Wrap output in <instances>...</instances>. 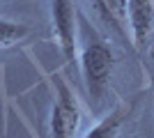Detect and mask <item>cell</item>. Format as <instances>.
I'll return each mask as SVG.
<instances>
[{
	"instance_id": "cell-7",
	"label": "cell",
	"mask_w": 154,
	"mask_h": 138,
	"mask_svg": "<svg viewBox=\"0 0 154 138\" xmlns=\"http://www.w3.org/2000/svg\"><path fill=\"white\" fill-rule=\"evenodd\" d=\"M32 28L28 23H19L12 19H0V48H12L19 46L30 37Z\"/></svg>"
},
{
	"instance_id": "cell-3",
	"label": "cell",
	"mask_w": 154,
	"mask_h": 138,
	"mask_svg": "<svg viewBox=\"0 0 154 138\" xmlns=\"http://www.w3.org/2000/svg\"><path fill=\"white\" fill-rule=\"evenodd\" d=\"M48 14H51L53 35L58 39L67 62L76 60V44H78V14L74 0H48Z\"/></svg>"
},
{
	"instance_id": "cell-6",
	"label": "cell",
	"mask_w": 154,
	"mask_h": 138,
	"mask_svg": "<svg viewBox=\"0 0 154 138\" xmlns=\"http://www.w3.org/2000/svg\"><path fill=\"white\" fill-rule=\"evenodd\" d=\"M124 120H127V108H124V106L122 108H115V111L110 113V115H106L101 122H97L83 138H117V133H120V129H122V124H124Z\"/></svg>"
},
{
	"instance_id": "cell-5",
	"label": "cell",
	"mask_w": 154,
	"mask_h": 138,
	"mask_svg": "<svg viewBox=\"0 0 154 138\" xmlns=\"http://www.w3.org/2000/svg\"><path fill=\"white\" fill-rule=\"evenodd\" d=\"M97 16L122 35L129 37V0H92Z\"/></svg>"
},
{
	"instance_id": "cell-4",
	"label": "cell",
	"mask_w": 154,
	"mask_h": 138,
	"mask_svg": "<svg viewBox=\"0 0 154 138\" xmlns=\"http://www.w3.org/2000/svg\"><path fill=\"white\" fill-rule=\"evenodd\" d=\"M129 30L138 48L147 44L154 32V0H129Z\"/></svg>"
},
{
	"instance_id": "cell-2",
	"label": "cell",
	"mask_w": 154,
	"mask_h": 138,
	"mask_svg": "<svg viewBox=\"0 0 154 138\" xmlns=\"http://www.w3.org/2000/svg\"><path fill=\"white\" fill-rule=\"evenodd\" d=\"M55 83H58V97L51 108L48 131H51V138H74L81 127V108H78L76 94L62 76H58Z\"/></svg>"
},
{
	"instance_id": "cell-1",
	"label": "cell",
	"mask_w": 154,
	"mask_h": 138,
	"mask_svg": "<svg viewBox=\"0 0 154 138\" xmlns=\"http://www.w3.org/2000/svg\"><path fill=\"white\" fill-rule=\"evenodd\" d=\"M81 35H83V46H81V55H78V67H81V76H83L85 90L94 101H103L110 87V78L115 72V53L110 48L106 39H101L94 30H90L88 21L81 19Z\"/></svg>"
}]
</instances>
